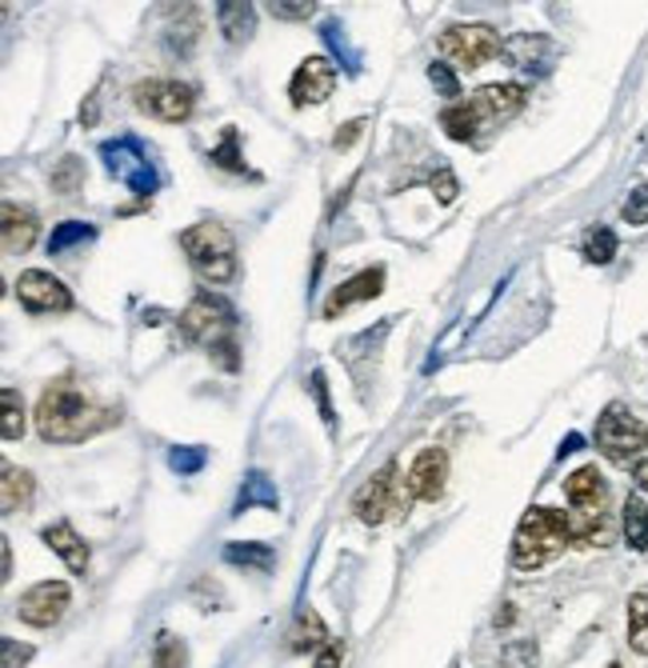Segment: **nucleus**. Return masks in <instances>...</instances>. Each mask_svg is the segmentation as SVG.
<instances>
[{
	"label": "nucleus",
	"mask_w": 648,
	"mask_h": 668,
	"mask_svg": "<svg viewBox=\"0 0 648 668\" xmlns=\"http://www.w3.org/2000/svg\"><path fill=\"white\" fill-rule=\"evenodd\" d=\"M104 164L112 169V177H120L137 192H152V185H157L152 164L144 160V152H140V144L132 137L117 140V144H104Z\"/></svg>",
	"instance_id": "nucleus-13"
},
{
	"label": "nucleus",
	"mask_w": 648,
	"mask_h": 668,
	"mask_svg": "<svg viewBox=\"0 0 648 668\" xmlns=\"http://www.w3.org/2000/svg\"><path fill=\"white\" fill-rule=\"evenodd\" d=\"M380 289H385V269L380 265H372V269L357 272L352 280H345V285H337V289L329 292V305H325V317H340V312H349L352 305H360V300H372L380 297Z\"/></svg>",
	"instance_id": "nucleus-15"
},
{
	"label": "nucleus",
	"mask_w": 648,
	"mask_h": 668,
	"mask_svg": "<svg viewBox=\"0 0 648 668\" xmlns=\"http://www.w3.org/2000/svg\"><path fill=\"white\" fill-rule=\"evenodd\" d=\"M0 552H4V580H9V572H12V549H9V540L0 545Z\"/></svg>",
	"instance_id": "nucleus-43"
},
{
	"label": "nucleus",
	"mask_w": 648,
	"mask_h": 668,
	"mask_svg": "<svg viewBox=\"0 0 648 668\" xmlns=\"http://www.w3.org/2000/svg\"><path fill=\"white\" fill-rule=\"evenodd\" d=\"M40 540L64 560V569H69L72 577H84V569H89V545L77 537L72 525H64V520H60V525H49V529L40 532Z\"/></svg>",
	"instance_id": "nucleus-17"
},
{
	"label": "nucleus",
	"mask_w": 648,
	"mask_h": 668,
	"mask_svg": "<svg viewBox=\"0 0 648 668\" xmlns=\"http://www.w3.org/2000/svg\"><path fill=\"white\" fill-rule=\"evenodd\" d=\"M480 120H485V112L477 109V100H457V104H449V109L440 112V129L449 132L452 140H460V144H469V140H477L480 132Z\"/></svg>",
	"instance_id": "nucleus-20"
},
{
	"label": "nucleus",
	"mask_w": 648,
	"mask_h": 668,
	"mask_svg": "<svg viewBox=\"0 0 648 668\" xmlns=\"http://www.w3.org/2000/svg\"><path fill=\"white\" fill-rule=\"evenodd\" d=\"M32 660L29 645H17V640H4V668H24Z\"/></svg>",
	"instance_id": "nucleus-40"
},
{
	"label": "nucleus",
	"mask_w": 648,
	"mask_h": 668,
	"mask_svg": "<svg viewBox=\"0 0 648 668\" xmlns=\"http://www.w3.org/2000/svg\"><path fill=\"white\" fill-rule=\"evenodd\" d=\"M17 300L29 312H69L72 309V292L64 289V285H60L52 272H44V269L20 272Z\"/></svg>",
	"instance_id": "nucleus-11"
},
{
	"label": "nucleus",
	"mask_w": 648,
	"mask_h": 668,
	"mask_svg": "<svg viewBox=\"0 0 648 668\" xmlns=\"http://www.w3.org/2000/svg\"><path fill=\"white\" fill-rule=\"evenodd\" d=\"M312 668H345V645H340V640H329V645L317 652Z\"/></svg>",
	"instance_id": "nucleus-39"
},
{
	"label": "nucleus",
	"mask_w": 648,
	"mask_h": 668,
	"mask_svg": "<svg viewBox=\"0 0 648 668\" xmlns=\"http://www.w3.org/2000/svg\"><path fill=\"white\" fill-rule=\"evenodd\" d=\"M237 149H240V132L225 129V132H220V144L212 149V164H217V169H225V172H232V177H257V172H252L249 164L240 160Z\"/></svg>",
	"instance_id": "nucleus-25"
},
{
	"label": "nucleus",
	"mask_w": 648,
	"mask_h": 668,
	"mask_svg": "<svg viewBox=\"0 0 648 668\" xmlns=\"http://www.w3.org/2000/svg\"><path fill=\"white\" fill-rule=\"evenodd\" d=\"M632 477H637V485L648 492V445H645V452H640V457L632 460Z\"/></svg>",
	"instance_id": "nucleus-42"
},
{
	"label": "nucleus",
	"mask_w": 648,
	"mask_h": 668,
	"mask_svg": "<svg viewBox=\"0 0 648 668\" xmlns=\"http://www.w3.org/2000/svg\"><path fill=\"white\" fill-rule=\"evenodd\" d=\"M92 237H97L92 225H60L49 240V252H64V249H72V245H80V240H92Z\"/></svg>",
	"instance_id": "nucleus-32"
},
{
	"label": "nucleus",
	"mask_w": 648,
	"mask_h": 668,
	"mask_svg": "<svg viewBox=\"0 0 648 668\" xmlns=\"http://www.w3.org/2000/svg\"><path fill=\"white\" fill-rule=\"evenodd\" d=\"M629 645L632 652L648 657V592H632L629 597Z\"/></svg>",
	"instance_id": "nucleus-26"
},
{
	"label": "nucleus",
	"mask_w": 648,
	"mask_h": 668,
	"mask_svg": "<svg viewBox=\"0 0 648 668\" xmlns=\"http://www.w3.org/2000/svg\"><path fill=\"white\" fill-rule=\"evenodd\" d=\"M32 492H37V480L29 469H17V465H4V497H0V509L4 517H12L17 509H29Z\"/></svg>",
	"instance_id": "nucleus-21"
},
{
	"label": "nucleus",
	"mask_w": 648,
	"mask_h": 668,
	"mask_svg": "<svg viewBox=\"0 0 648 668\" xmlns=\"http://www.w3.org/2000/svg\"><path fill=\"white\" fill-rule=\"evenodd\" d=\"M185 665H189L185 645H180L172 632H165V637L157 640V652H152V668H185Z\"/></svg>",
	"instance_id": "nucleus-31"
},
{
	"label": "nucleus",
	"mask_w": 648,
	"mask_h": 668,
	"mask_svg": "<svg viewBox=\"0 0 648 668\" xmlns=\"http://www.w3.org/2000/svg\"><path fill=\"white\" fill-rule=\"evenodd\" d=\"M329 645V632H325V620L317 612H300L297 625L289 632V649L292 652H317Z\"/></svg>",
	"instance_id": "nucleus-22"
},
{
	"label": "nucleus",
	"mask_w": 648,
	"mask_h": 668,
	"mask_svg": "<svg viewBox=\"0 0 648 668\" xmlns=\"http://www.w3.org/2000/svg\"><path fill=\"white\" fill-rule=\"evenodd\" d=\"M80 185H84V160L64 157L57 169H52V192H64V197H72Z\"/></svg>",
	"instance_id": "nucleus-27"
},
{
	"label": "nucleus",
	"mask_w": 648,
	"mask_h": 668,
	"mask_svg": "<svg viewBox=\"0 0 648 668\" xmlns=\"http://www.w3.org/2000/svg\"><path fill=\"white\" fill-rule=\"evenodd\" d=\"M429 80H432V89L445 92V97H457L460 92V80L452 77L449 64H429Z\"/></svg>",
	"instance_id": "nucleus-36"
},
{
	"label": "nucleus",
	"mask_w": 648,
	"mask_h": 668,
	"mask_svg": "<svg viewBox=\"0 0 648 668\" xmlns=\"http://www.w3.org/2000/svg\"><path fill=\"white\" fill-rule=\"evenodd\" d=\"M565 497H569V520H572V545L580 549H609L617 529L609 520V485L597 472V465H585L565 480Z\"/></svg>",
	"instance_id": "nucleus-2"
},
{
	"label": "nucleus",
	"mask_w": 648,
	"mask_h": 668,
	"mask_svg": "<svg viewBox=\"0 0 648 668\" xmlns=\"http://www.w3.org/2000/svg\"><path fill=\"white\" fill-rule=\"evenodd\" d=\"M180 249L192 260V269L212 285H229L237 277V240L220 220H200L180 232Z\"/></svg>",
	"instance_id": "nucleus-4"
},
{
	"label": "nucleus",
	"mask_w": 648,
	"mask_h": 668,
	"mask_svg": "<svg viewBox=\"0 0 648 668\" xmlns=\"http://www.w3.org/2000/svg\"><path fill=\"white\" fill-rule=\"evenodd\" d=\"M409 500H412L409 489H397V465L385 460V465H380V469L357 489L352 512H357L365 525H380L389 512L392 517H405V512H409Z\"/></svg>",
	"instance_id": "nucleus-5"
},
{
	"label": "nucleus",
	"mask_w": 648,
	"mask_h": 668,
	"mask_svg": "<svg viewBox=\"0 0 648 668\" xmlns=\"http://www.w3.org/2000/svg\"><path fill=\"white\" fill-rule=\"evenodd\" d=\"M612 668H620V665H612Z\"/></svg>",
	"instance_id": "nucleus-44"
},
{
	"label": "nucleus",
	"mask_w": 648,
	"mask_h": 668,
	"mask_svg": "<svg viewBox=\"0 0 648 668\" xmlns=\"http://www.w3.org/2000/svg\"><path fill=\"white\" fill-rule=\"evenodd\" d=\"M177 325L189 345L209 340V349H212L217 340L232 337V309H229V300L212 297V292H197V297L189 300V309L180 312Z\"/></svg>",
	"instance_id": "nucleus-9"
},
{
	"label": "nucleus",
	"mask_w": 648,
	"mask_h": 668,
	"mask_svg": "<svg viewBox=\"0 0 648 668\" xmlns=\"http://www.w3.org/2000/svg\"><path fill=\"white\" fill-rule=\"evenodd\" d=\"M217 24L229 44H245V40L257 32V9H252V4H240V0H220Z\"/></svg>",
	"instance_id": "nucleus-19"
},
{
	"label": "nucleus",
	"mask_w": 648,
	"mask_h": 668,
	"mask_svg": "<svg viewBox=\"0 0 648 668\" xmlns=\"http://www.w3.org/2000/svg\"><path fill=\"white\" fill-rule=\"evenodd\" d=\"M472 100H477V109L485 112V117H512V112L525 109V100H529V89L525 84H517V80H509V84H485V89L472 92Z\"/></svg>",
	"instance_id": "nucleus-18"
},
{
	"label": "nucleus",
	"mask_w": 648,
	"mask_h": 668,
	"mask_svg": "<svg viewBox=\"0 0 648 668\" xmlns=\"http://www.w3.org/2000/svg\"><path fill=\"white\" fill-rule=\"evenodd\" d=\"M449 485V452L445 449H425L412 460L409 477H405V489L412 500H437Z\"/></svg>",
	"instance_id": "nucleus-14"
},
{
	"label": "nucleus",
	"mask_w": 648,
	"mask_h": 668,
	"mask_svg": "<svg viewBox=\"0 0 648 668\" xmlns=\"http://www.w3.org/2000/svg\"><path fill=\"white\" fill-rule=\"evenodd\" d=\"M625 540H629V549L637 552L648 549V505L637 492L625 500Z\"/></svg>",
	"instance_id": "nucleus-24"
},
{
	"label": "nucleus",
	"mask_w": 648,
	"mask_h": 668,
	"mask_svg": "<svg viewBox=\"0 0 648 668\" xmlns=\"http://www.w3.org/2000/svg\"><path fill=\"white\" fill-rule=\"evenodd\" d=\"M552 52V40L549 37H512L509 44H505V57L517 64V69H540V60Z\"/></svg>",
	"instance_id": "nucleus-23"
},
{
	"label": "nucleus",
	"mask_w": 648,
	"mask_h": 668,
	"mask_svg": "<svg viewBox=\"0 0 648 668\" xmlns=\"http://www.w3.org/2000/svg\"><path fill=\"white\" fill-rule=\"evenodd\" d=\"M69 600H72V589L64 580H40V585H32V589L20 597L17 617L24 620V625H32V629H49V625H57V620L69 612Z\"/></svg>",
	"instance_id": "nucleus-10"
},
{
	"label": "nucleus",
	"mask_w": 648,
	"mask_h": 668,
	"mask_svg": "<svg viewBox=\"0 0 648 668\" xmlns=\"http://www.w3.org/2000/svg\"><path fill=\"white\" fill-rule=\"evenodd\" d=\"M0 225H4V252H29L37 245V212L29 205L4 200Z\"/></svg>",
	"instance_id": "nucleus-16"
},
{
	"label": "nucleus",
	"mask_w": 648,
	"mask_h": 668,
	"mask_svg": "<svg viewBox=\"0 0 648 668\" xmlns=\"http://www.w3.org/2000/svg\"><path fill=\"white\" fill-rule=\"evenodd\" d=\"M269 12H272V17H280V20H309L312 12H317V4H289V0H272Z\"/></svg>",
	"instance_id": "nucleus-37"
},
{
	"label": "nucleus",
	"mask_w": 648,
	"mask_h": 668,
	"mask_svg": "<svg viewBox=\"0 0 648 668\" xmlns=\"http://www.w3.org/2000/svg\"><path fill=\"white\" fill-rule=\"evenodd\" d=\"M117 420L120 409H100L69 385H52L37 400V429L49 445H72V440H84L92 432H104Z\"/></svg>",
	"instance_id": "nucleus-1"
},
{
	"label": "nucleus",
	"mask_w": 648,
	"mask_h": 668,
	"mask_svg": "<svg viewBox=\"0 0 648 668\" xmlns=\"http://www.w3.org/2000/svg\"><path fill=\"white\" fill-rule=\"evenodd\" d=\"M569 545H572L569 512L537 505V509L525 512L517 525V537H512V569L520 572L545 569V565H552Z\"/></svg>",
	"instance_id": "nucleus-3"
},
{
	"label": "nucleus",
	"mask_w": 648,
	"mask_h": 668,
	"mask_svg": "<svg viewBox=\"0 0 648 668\" xmlns=\"http://www.w3.org/2000/svg\"><path fill=\"white\" fill-rule=\"evenodd\" d=\"M0 400H4V440H20L24 437V405H20V392L17 389H4L0 392Z\"/></svg>",
	"instance_id": "nucleus-29"
},
{
	"label": "nucleus",
	"mask_w": 648,
	"mask_h": 668,
	"mask_svg": "<svg viewBox=\"0 0 648 668\" xmlns=\"http://www.w3.org/2000/svg\"><path fill=\"white\" fill-rule=\"evenodd\" d=\"M440 52L465 72H477L500 52V37L492 24H452L440 32Z\"/></svg>",
	"instance_id": "nucleus-8"
},
{
	"label": "nucleus",
	"mask_w": 648,
	"mask_h": 668,
	"mask_svg": "<svg viewBox=\"0 0 648 668\" xmlns=\"http://www.w3.org/2000/svg\"><path fill=\"white\" fill-rule=\"evenodd\" d=\"M648 445V425H640L625 405H609L597 420V449L617 465H632Z\"/></svg>",
	"instance_id": "nucleus-6"
},
{
	"label": "nucleus",
	"mask_w": 648,
	"mask_h": 668,
	"mask_svg": "<svg viewBox=\"0 0 648 668\" xmlns=\"http://www.w3.org/2000/svg\"><path fill=\"white\" fill-rule=\"evenodd\" d=\"M332 89H337V69H332L325 57H309V60H300V69L292 72L289 100L297 104V109H309V104L329 100Z\"/></svg>",
	"instance_id": "nucleus-12"
},
{
	"label": "nucleus",
	"mask_w": 648,
	"mask_h": 668,
	"mask_svg": "<svg viewBox=\"0 0 648 668\" xmlns=\"http://www.w3.org/2000/svg\"><path fill=\"white\" fill-rule=\"evenodd\" d=\"M365 129V120H349L345 129H337V140H332V149H352V137Z\"/></svg>",
	"instance_id": "nucleus-41"
},
{
	"label": "nucleus",
	"mask_w": 648,
	"mask_h": 668,
	"mask_svg": "<svg viewBox=\"0 0 648 668\" xmlns=\"http://www.w3.org/2000/svg\"><path fill=\"white\" fill-rule=\"evenodd\" d=\"M500 668H537V645L532 640H517L500 652Z\"/></svg>",
	"instance_id": "nucleus-33"
},
{
	"label": "nucleus",
	"mask_w": 648,
	"mask_h": 668,
	"mask_svg": "<svg viewBox=\"0 0 648 668\" xmlns=\"http://www.w3.org/2000/svg\"><path fill=\"white\" fill-rule=\"evenodd\" d=\"M612 257H617V237H612L609 229H592L589 240H585V260H592V265H609Z\"/></svg>",
	"instance_id": "nucleus-30"
},
{
	"label": "nucleus",
	"mask_w": 648,
	"mask_h": 668,
	"mask_svg": "<svg viewBox=\"0 0 648 668\" xmlns=\"http://www.w3.org/2000/svg\"><path fill=\"white\" fill-rule=\"evenodd\" d=\"M432 197H437L440 205H452V200H457V180H452L449 169H440L437 177H432Z\"/></svg>",
	"instance_id": "nucleus-38"
},
{
	"label": "nucleus",
	"mask_w": 648,
	"mask_h": 668,
	"mask_svg": "<svg viewBox=\"0 0 648 668\" xmlns=\"http://www.w3.org/2000/svg\"><path fill=\"white\" fill-rule=\"evenodd\" d=\"M625 220H629V225H648V185L629 192V200H625Z\"/></svg>",
	"instance_id": "nucleus-35"
},
{
	"label": "nucleus",
	"mask_w": 648,
	"mask_h": 668,
	"mask_svg": "<svg viewBox=\"0 0 648 668\" xmlns=\"http://www.w3.org/2000/svg\"><path fill=\"white\" fill-rule=\"evenodd\" d=\"M209 357H212V365H220L225 372H237L240 369V352H237V340H232V337L217 340V345L209 349Z\"/></svg>",
	"instance_id": "nucleus-34"
},
{
	"label": "nucleus",
	"mask_w": 648,
	"mask_h": 668,
	"mask_svg": "<svg viewBox=\"0 0 648 668\" xmlns=\"http://www.w3.org/2000/svg\"><path fill=\"white\" fill-rule=\"evenodd\" d=\"M225 557H229L232 565H249V569H260V572H269L272 565H277L269 545H229Z\"/></svg>",
	"instance_id": "nucleus-28"
},
{
	"label": "nucleus",
	"mask_w": 648,
	"mask_h": 668,
	"mask_svg": "<svg viewBox=\"0 0 648 668\" xmlns=\"http://www.w3.org/2000/svg\"><path fill=\"white\" fill-rule=\"evenodd\" d=\"M132 100L137 109L152 120H165V124H180V120L192 117V104H197V92L180 80H165V77H149L140 80L132 89Z\"/></svg>",
	"instance_id": "nucleus-7"
}]
</instances>
